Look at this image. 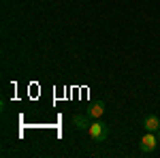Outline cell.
<instances>
[{"mask_svg": "<svg viewBox=\"0 0 160 158\" xmlns=\"http://www.w3.org/2000/svg\"><path fill=\"white\" fill-rule=\"evenodd\" d=\"M88 135L92 137V141L102 143V141L109 137V126H107L102 120H94L92 124H90V128H88Z\"/></svg>", "mask_w": 160, "mask_h": 158, "instance_id": "6da1fadb", "label": "cell"}, {"mask_svg": "<svg viewBox=\"0 0 160 158\" xmlns=\"http://www.w3.org/2000/svg\"><path fill=\"white\" fill-rule=\"evenodd\" d=\"M156 137H158V141H160V130H156Z\"/></svg>", "mask_w": 160, "mask_h": 158, "instance_id": "8992f818", "label": "cell"}, {"mask_svg": "<svg viewBox=\"0 0 160 158\" xmlns=\"http://www.w3.org/2000/svg\"><path fill=\"white\" fill-rule=\"evenodd\" d=\"M160 145V141H158V137H156V133H149V130H145V135L141 137V152L143 154H152L156 147Z\"/></svg>", "mask_w": 160, "mask_h": 158, "instance_id": "7a4b0ae2", "label": "cell"}, {"mask_svg": "<svg viewBox=\"0 0 160 158\" xmlns=\"http://www.w3.org/2000/svg\"><path fill=\"white\" fill-rule=\"evenodd\" d=\"M143 128H145V130H149V133L160 130V118L156 115V113H148V115L143 118Z\"/></svg>", "mask_w": 160, "mask_h": 158, "instance_id": "3957f363", "label": "cell"}, {"mask_svg": "<svg viewBox=\"0 0 160 158\" xmlns=\"http://www.w3.org/2000/svg\"><path fill=\"white\" fill-rule=\"evenodd\" d=\"M90 120H92V118H90L88 113H75V115H73V124H75L77 130H88L90 124H92Z\"/></svg>", "mask_w": 160, "mask_h": 158, "instance_id": "277c9868", "label": "cell"}, {"mask_svg": "<svg viewBox=\"0 0 160 158\" xmlns=\"http://www.w3.org/2000/svg\"><path fill=\"white\" fill-rule=\"evenodd\" d=\"M102 113H105V103H102V100H96V103H92V105L88 107V115H90L92 120H100Z\"/></svg>", "mask_w": 160, "mask_h": 158, "instance_id": "5b68a950", "label": "cell"}]
</instances>
